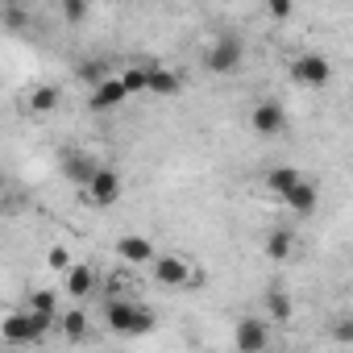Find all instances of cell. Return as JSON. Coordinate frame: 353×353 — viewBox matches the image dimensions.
Returning <instances> with one entry per match:
<instances>
[{
  "label": "cell",
  "mask_w": 353,
  "mask_h": 353,
  "mask_svg": "<svg viewBox=\"0 0 353 353\" xmlns=\"http://www.w3.org/2000/svg\"><path fill=\"white\" fill-rule=\"evenodd\" d=\"M54 320L59 316L30 312V307L0 312V341H5V345H38V341H46V332L54 328Z\"/></svg>",
  "instance_id": "obj_1"
},
{
  "label": "cell",
  "mask_w": 353,
  "mask_h": 353,
  "mask_svg": "<svg viewBox=\"0 0 353 353\" xmlns=\"http://www.w3.org/2000/svg\"><path fill=\"white\" fill-rule=\"evenodd\" d=\"M104 320H108V328H112L117 336H145V332H154V324H158L150 307L129 303V299H112L108 312H104Z\"/></svg>",
  "instance_id": "obj_2"
},
{
  "label": "cell",
  "mask_w": 353,
  "mask_h": 353,
  "mask_svg": "<svg viewBox=\"0 0 353 353\" xmlns=\"http://www.w3.org/2000/svg\"><path fill=\"white\" fill-rule=\"evenodd\" d=\"M121 192H125L121 170H112V166H104V162L92 170V179L79 188L83 204H92V208H112V204H121Z\"/></svg>",
  "instance_id": "obj_3"
},
{
  "label": "cell",
  "mask_w": 353,
  "mask_h": 353,
  "mask_svg": "<svg viewBox=\"0 0 353 353\" xmlns=\"http://www.w3.org/2000/svg\"><path fill=\"white\" fill-rule=\"evenodd\" d=\"M150 270H154V283H158V287H170V291L196 287V283H200L196 266H192L183 254H154V258H150Z\"/></svg>",
  "instance_id": "obj_4"
},
{
  "label": "cell",
  "mask_w": 353,
  "mask_h": 353,
  "mask_svg": "<svg viewBox=\"0 0 353 353\" xmlns=\"http://www.w3.org/2000/svg\"><path fill=\"white\" fill-rule=\"evenodd\" d=\"M241 63H245V46H241V38H233V34H221V38L208 46V54H204V67H208L212 75H233V71H241Z\"/></svg>",
  "instance_id": "obj_5"
},
{
  "label": "cell",
  "mask_w": 353,
  "mask_h": 353,
  "mask_svg": "<svg viewBox=\"0 0 353 353\" xmlns=\"http://www.w3.org/2000/svg\"><path fill=\"white\" fill-rule=\"evenodd\" d=\"M287 75H291L299 88L316 92V88H328V79H332V63H328L324 54H299V59H291Z\"/></svg>",
  "instance_id": "obj_6"
},
{
  "label": "cell",
  "mask_w": 353,
  "mask_h": 353,
  "mask_svg": "<svg viewBox=\"0 0 353 353\" xmlns=\"http://www.w3.org/2000/svg\"><path fill=\"white\" fill-rule=\"evenodd\" d=\"M250 125L258 137H279V133H287V108L279 100H258L250 108Z\"/></svg>",
  "instance_id": "obj_7"
},
{
  "label": "cell",
  "mask_w": 353,
  "mask_h": 353,
  "mask_svg": "<svg viewBox=\"0 0 353 353\" xmlns=\"http://www.w3.org/2000/svg\"><path fill=\"white\" fill-rule=\"evenodd\" d=\"M233 345H237L241 353H262V349L270 345V320H254V316L237 320V328H233Z\"/></svg>",
  "instance_id": "obj_8"
},
{
  "label": "cell",
  "mask_w": 353,
  "mask_h": 353,
  "mask_svg": "<svg viewBox=\"0 0 353 353\" xmlns=\"http://www.w3.org/2000/svg\"><path fill=\"white\" fill-rule=\"evenodd\" d=\"M279 200L287 204V212H295V216H312V212H316V204H320V188H316V183H307L303 174H299V179H295Z\"/></svg>",
  "instance_id": "obj_9"
},
{
  "label": "cell",
  "mask_w": 353,
  "mask_h": 353,
  "mask_svg": "<svg viewBox=\"0 0 353 353\" xmlns=\"http://www.w3.org/2000/svg\"><path fill=\"white\" fill-rule=\"evenodd\" d=\"M129 100V92L121 88V79L117 75H100L96 83H92V112H112V108H121Z\"/></svg>",
  "instance_id": "obj_10"
},
{
  "label": "cell",
  "mask_w": 353,
  "mask_h": 353,
  "mask_svg": "<svg viewBox=\"0 0 353 353\" xmlns=\"http://www.w3.org/2000/svg\"><path fill=\"white\" fill-rule=\"evenodd\" d=\"M63 291L71 295V299H88V295H96L100 291V274L92 270V266H67L63 270Z\"/></svg>",
  "instance_id": "obj_11"
},
{
  "label": "cell",
  "mask_w": 353,
  "mask_h": 353,
  "mask_svg": "<svg viewBox=\"0 0 353 353\" xmlns=\"http://www.w3.org/2000/svg\"><path fill=\"white\" fill-rule=\"evenodd\" d=\"M117 254H121L125 266H150V258H154L158 250H154L150 237H141V233H125V237H117Z\"/></svg>",
  "instance_id": "obj_12"
},
{
  "label": "cell",
  "mask_w": 353,
  "mask_h": 353,
  "mask_svg": "<svg viewBox=\"0 0 353 353\" xmlns=\"http://www.w3.org/2000/svg\"><path fill=\"white\" fill-rule=\"evenodd\" d=\"M59 104H63V88H54V83H34L26 96L30 117H50V112H59Z\"/></svg>",
  "instance_id": "obj_13"
},
{
  "label": "cell",
  "mask_w": 353,
  "mask_h": 353,
  "mask_svg": "<svg viewBox=\"0 0 353 353\" xmlns=\"http://www.w3.org/2000/svg\"><path fill=\"white\" fill-rule=\"evenodd\" d=\"M145 92H154V96H179L183 79H179V71L154 63V67H145Z\"/></svg>",
  "instance_id": "obj_14"
},
{
  "label": "cell",
  "mask_w": 353,
  "mask_h": 353,
  "mask_svg": "<svg viewBox=\"0 0 353 353\" xmlns=\"http://www.w3.org/2000/svg\"><path fill=\"white\" fill-rule=\"evenodd\" d=\"M100 162L88 154V150H63V174L75 183V188H83L88 179H92V170H96Z\"/></svg>",
  "instance_id": "obj_15"
},
{
  "label": "cell",
  "mask_w": 353,
  "mask_h": 353,
  "mask_svg": "<svg viewBox=\"0 0 353 353\" xmlns=\"http://www.w3.org/2000/svg\"><path fill=\"white\" fill-rule=\"evenodd\" d=\"M291 316H295L291 295H287L283 287H270V291H266V320H270V324H287Z\"/></svg>",
  "instance_id": "obj_16"
},
{
  "label": "cell",
  "mask_w": 353,
  "mask_h": 353,
  "mask_svg": "<svg viewBox=\"0 0 353 353\" xmlns=\"http://www.w3.org/2000/svg\"><path fill=\"white\" fill-rule=\"evenodd\" d=\"M262 254H266L270 262H287V258L295 254V233H291V229H274V233L266 237Z\"/></svg>",
  "instance_id": "obj_17"
},
{
  "label": "cell",
  "mask_w": 353,
  "mask_h": 353,
  "mask_svg": "<svg viewBox=\"0 0 353 353\" xmlns=\"http://www.w3.org/2000/svg\"><path fill=\"white\" fill-rule=\"evenodd\" d=\"M54 324L63 328V336H67V341H83V336H88V316H83L79 307H71V312H63V316H59Z\"/></svg>",
  "instance_id": "obj_18"
},
{
  "label": "cell",
  "mask_w": 353,
  "mask_h": 353,
  "mask_svg": "<svg viewBox=\"0 0 353 353\" xmlns=\"http://www.w3.org/2000/svg\"><path fill=\"white\" fill-rule=\"evenodd\" d=\"M295 179H299V170H295V166H274V170H266V192L279 200V196H283Z\"/></svg>",
  "instance_id": "obj_19"
},
{
  "label": "cell",
  "mask_w": 353,
  "mask_h": 353,
  "mask_svg": "<svg viewBox=\"0 0 353 353\" xmlns=\"http://www.w3.org/2000/svg\"><path fill=\"white\" fill-rule=\"evenodd\" d=\"M117 79H121V88H125L129 96H141V92H145V67H125Z\"/></svg>",
  "instance_id": "obj_20"
},
{
  "label": "cell",
  "mask_w": 353,
  "mask_h": 353,
  "mask_svg": "<svg viewBox=\"0 0 353 353\" xmlns=\"http://www.w3.org/2000/svg\"><path fill=\"white\" fill-rule=\"evenodd\" d=\"M26 307H30V312H50V316H59V295H54V291H34Z\"/></svg>",
  "instance_id": "obj_21"
},
{
  "label": "cell",
  "mask_w": 353,
  "mask_h": 353,
  "mask_svg": "<svg viewBox=\"0 0 353 353\" xmlns=\"http://www.w3.org/2000/svg\"><path fill=\"white\" fill-rule=\"evenodd\" d=\"M46 266H50L54 274H63V270L71 266V250H67V245H50V250H46Z\"/></svg>",
  "instance_id": "obj_22"
},
{
  "label": "cell",
  "mask_w": 353,
  "mask_h": 353,
  "mask_svg": "<svg viewBox=\"0 0 353 353\" xmlns=\"http://www.w3.org/2000/svg\"><path fill=\"white\" fill-rule=\"evenodd\" d=\"M63 17H67V26H83L88 21V0H63Z\"/></svg>",
  "instance_id": "obj_23"
},
{
  "label": "cell",
  "mask_w": 353,
  "mask_h": 353,
  "mask_svg": "<svg viewBox=\"0 0 353 353\" xmlns=\"http://www.w3.org/2000/svg\"><path fill=\"white\" fill-rule=\"evenodd\" d=\"M266 13H270V21H291L295 0H266Z\"/></svg>",
  "instance_id": "obj_24"
},
{
  "label": "cell",
  "mask_w": 353,
  "mask_h": 353,
  "mask_svg": "<svg viewBox=\"0 0 353 353\" xmlns=\"http://www.w3.org/2000/svg\"><path fill=\"white\" fill-rule=\"evenodd\" d=\"M0 196H5V188H0Z\"/></svg>",
  "instance_id": "obj_25"
}]
</instances>
